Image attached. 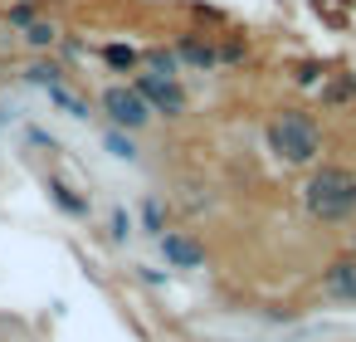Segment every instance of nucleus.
Wrapping results in <instances>:
<instances>
[{"label":"nucleus","mask_w":356,"mask_h":342,"mask_svg":"<svg viewBox=\"0 0 356 342\" xmlns=\"http://www.w3.org/2000/svg\"><path fill=\"white\" fill-rule=\"evenodd\" d=\"M142 69L156 74V79H176L181 59H176V49H142Z\"/></svg>","instance_id":"10"},{"label":"nucleus","mask_w":356,"mask_h":342,"mask_svg":"<svg viewBox=\"0 0 356 342\" xmlns=\"http://www.w3.org/2000/svg\"><path fill=\"white\" fill-rule=\"evenodd\" d=\"M20 79H25V84H35V88H59V84H64V69H59V64H44V59H40V64H30V69H25Z\"/></svg>","instance_id":"12"},{"label":"nucleus","mask_w":356,"mask_h":342,"mask_svg":"<svg viewBox=\"0 0 356 342\" xmlns=\"http://www.w3.org/2000/svg\"><path fill=\"white\" fill-rule=\"evenodd\" d=\"M49 98H54V108H64V113H69V118H79V123H83V118H93V113H88V103H83L79 93H69L64 84H59V88H49Z\"/></svg>","instance_id":"14"},{"label":"nucleus","mask_w":356,"mask_h":342,"mask_svg":"<svg viewBox=\"0 0 356 342\" xmlns=\"http://www.w3.org/2000/svg\"><path fill=\"white\" fill-rule=\"evenodd\" d=\"M98 54H103V64H108V69H118V74L142 69V49H132V45H103Z\"/></svg>","instance_id":"9"},{"label":"nucleus","mask_w":356,"mask_h":342,"mask_svg":"<svg viewBox=\"0 0 356 342\" xmlns=\"http://www.w3.org/2000/svg\"><path fill=\"white\" fill-rule=\"evenodd\" d=\"M264 147H268L273 162L312 171L322 162V127H317V118L307 108H278L268 118V127H264Z\"/></svg>","instance_id":"2"},{"label":"nucleus","mask_w":356,"mask_h":342,"mask_svg":"<svg viewBox=\"0 0 356 342\" xmlns=\"http://www.w3.org/2000/svg\"><path fill=\"white\" fill-rule=\"evenodd\" d=\"M142 230H147V235H156V240L166 235V215H161V201H156V196H147V201H142Z\"/></svg>","instance_id":"15"},{"label":"nucleus","mask_w":356,"mask_h":342,"mask_svg":"<svg viewBox=\"0 0 356 342\" xmlns=\"http://www.w3.org/2000/svg\"><path fill=\"white\" fill-rule=\"evenodd\" d=\"M351 254H356V225H351Z\"/></svg>","instance_id":"18"},{"label":"nucleus","mask_w":356,"mask_h":342,"mask_svg":"<svg viewBox=\"0 0 356 342\" xmlns=\"http://www.w3.org/2000/svg\"><path fill=\"white\" fill-rule=\"evenodd\" d=\"M44 191H49V201L64 210V215H74V220H83L88 215V201L69 186V181H59V176H44Z\"/></svg>","instance_id":"8"},{"label":"nucleus","mask_w":356,"mask_h":342,"mask_svg":"<svg viewBox=\"0 0 356 342\" xmlns=\"http://www.w3.org/2000/svg\"><path fill=\"white\" fill-rule=\"evenodd\" d=\"M6 20H10L15 30H25V25H35V20H40V0H15V6L6 10Z\"/></svg>","instance_id":"16"},{"label":"nucleus","mask_w":356,"mask_h":342,"mask_svg":"<svg viewBox=\"0 0 356 342\" xmlns=\"http://www.w3.org/2000/svg\"><path fill=\"white\" fill-rule=\"evenodd\" d=\"M302 210L317 225H346L356 220V171L341 162H317L302 181Z\"/></svg>","instance_id":"1"},{"label":"nucleus","mask_w":356,"mask_h":342,"mask_svg":"<svg viewBox=\"0 0 356 342\" xmlns=\"http://www.w3.org/2000/svg\"><path fill=\"white\" fill-rule=\"evenodd\" d=\"M322 293H327L332 303H351V308H356V254H351V249L322 264Z\"/></svg>","instance_id":"5"},{"label":"nucleus","mask_w":356,"mask_h":342,"mask_svg":"<svg viewBox=\"0 0 356 342\" xmlns=\"http://www.w3.org/2000/svg\"><path fill=\"white\" fill-rule=\"evenodd\" d=\"M127 235H132V230H127V215H122V210H113V240H118V244H122V240H127Z\"/></svg>","instance_id":"17"},{"label":"nucleus","mask_w":356,"mask_h":342,"mask_svg":"<svg viewBox=\"0 0 356 342\" xmlns=\"http://www.w3.org/2000/svg\"><path fill=\"white\" fill-rule=\"evenodd\" d=\"M103 113H108V127H118V132H142L152 123V108L132 84H108L103 88Z\"/></svg>","instance_id":"3"},{"label":"nucleus","mask_w":356,"mask_h":342,"mask_svg":"<svg viewBox=\"0 0 356 342\" xmlns=\"http://www.w3.org/2000/svg\"><path fill=\"white\" fill-rule=\"evenodd\" d=\"M161 254H166L171 269H205V249H200V240L186 235V230H166V235H161Z\"/></svg>","instance_id":"6"},{"label":"nucleus","mask_w":356,"mask_h":342,"mask_svg":"<svg viewBox=\"0 0 356 342\" xmlns=\"http://www.w3.org/2000/svg\"><path fill=\"white\" fill-rule=\"evenodd\" d=\"M20 40H25L30 49H49V45H59V25L40 15L35 25H25V30H20Z\"/></svg>","instance_id":"11"},{"label":"nucleus","mask_w":356,"mask_h":342,"mask_svg":"<svg viewBox=\"0 0 356 342\" xmlns=\"http://www.w3.org/2000/svg\"><path fill=\"white\" fill-rule=\"evenodd\" d=\"M103 147L118 157V162H137V142L132 132H118V127H103Z\"/></svg>","instance_id":"13"},{"label":"nucleus","mask_w":356,"mask_h":342,"mask_svg":"<svg viewBox=\"0 0 356 342\" xmlns=\"http://www.w3.org/2000/svg\"><path fill=\"white\" fill-rule=\"evenodd\" d=\"M142 98H147V108L152 113H161V118H186V108H191V98H186V88L176 84V79H156V74H137V84H132Z\"/></svg>","instance_id":"4"},{"label":"nucleus","mask_w":356,"mask_h":342,"mask_svg":"<svg viewBox=\"0 0 356 342\" xmlns=\"http://www.w3.org/2000/svg\"><path fill=\"white\" fill-rule=\"evenodd\" d=\"M176 59L191 64V69H215V64H220V49L205 45V40H195V35H181V40H176Z\"/></svg>","instance_id":"7"}]
</instances>
